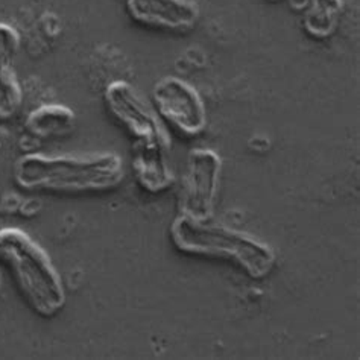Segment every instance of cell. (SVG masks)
Masks as SVG:
<instances>
[{"instance_id": "obj_2", "label": "cell", "mask_w": 360, "mask_h": 360, "mask_svg": "<svg viewBox=\"0 0 360 360\" xmlns=\"http://www.w3.org/2000/svg\"><path fill=\"white\" fill-rule=\"evenodd\" d=\"M0 262L11 272L15 286L37 315L53 318L65 306V288L51 255L17 226L0 229Z\"/></svg>"}, {"instance_id": "obj_3", "label": "cell", "mask_w": 360, "mask_h": 360, "mask_svg": "<svg viewBox=\"0 0 360 360\" xmlns=\"http://www.w3.org/2000/svg\"><path fill=\"white\" fill-rule=\"evenodd\" d=\"M169 234L179 252L230 260L252 280L268 277L277 262L271 245L224 225L193 222L178 214L170 225Z\"/></svg>"}, {"instance_id": "obj_6", "label": "cell", "mask_w": 360, "mask_h": 360, "mask_svg": "<svg viewBox=\"0 0 360 360\" xmlns=\"http://www.w3.org/2000/svg\"><path fill=\"white\" fill-rule=\"evenodd\" d=\"M154 108L160 119L184 137L202 134L208 125L207 107L193 85L176 77H165L153 87Z\"/></svg>"}, {"instance_id": "obj_8", "label": "cell", "mask_w": 360, "mask_h": 360, "mask_svg": "<svg viewBox=\"0 0 360 360\" xmlns=\"http://www.w3.org/2000/svg\"><path fill=\"white\" fill-rule=\"evenodd\" d=\"M20 51V35L15 27L0 23V122L17 116L23 103V90L14 63Z\"/></svg>"}, {"instance_id": "obj_7", "label": "cell", "mask_w": 360, "mask_h": 360, "mask_svg": "<svg viewBox=\"0 0 360 360\" xmlns=\"http://www.w3.org/2000/svg\"><path fill=\"white\" fill-rule=\"evenodd\" d=\"M128 15L150 30L186 34L200 22L201 9L193 0H127Z\"/></svg>"}, {"instance_id": "obj_1", "label": "cell", "mask_w": 360, "mask_h": 360, "mask_svg": "<svg viewBox=\"0 0 360 360\" xmlns=\"http://www.w3.org/2000/svg\"><path fill=\"white\" fill-rule=\"evenodd\" d=\"M15 184L30 192L101 193L112 191L125 178L123 160L116 153L40 154L18 157L13 167Z\"/></svg>"}, {"instance_id": "obj_10", "label": "cell", "mask_w": 360, "mask_h": 360, "mask_svg": "<svg viewBox=\"0 0 360 360\" xmlns=\"http://www.w3.org/2000/svg\"><path fill=\"white\" fill-rule=\"evenodd\" d=\"M77 125V115L61 103H44L26 116L25 128L39 139H60L72 134Z\"/></svg>"}, {"instance_id": "obj_13", "label": "cell", "mask_w": 360, "mask_h": 360, "mask_svg": "<svg viewBox=\"0 0 360 360\" xmlns=\"http://www.w3.org/2000/svg\"><path fill=\"white\" fill-rule=\"evenodd\" d=\"M268 2H280V0H268Z\"/></svg>"}, {"instance_id": "obj_12", "label": "cell", "mask_w": 360, "mask_h": 360, "mask_svg": "<svg viewBox=\"0 0 360 360\" xmlns=\"http://www.w3.org/2000/svg\"><path fill=\"white\" fill-rule=\"evenodd\" d=\"M2 146H4V141H2V137H0V160H2Z\"/></svg>"}, {"instance_id": "obj_4", "label": "cell", "mask_w": 360, "mask_h": 360, "mask_svg": "<svg viewBox=\"0 0 360 360\" xmlns=\"http://www.w3.org/2000/svg\"><path fill=\"white\" fill-rule=\"evenodd\" d=\"M222 158L213 149L196 148L187 155L179 193V214L193 222H210L219 196Z\"/></svg>"}, {"instance_id": "obj_11", "label": "cell", "mask_w": 360, "mask_h": 360, "mask_svg": "<svg viewBox=\"0 0 360 360\" xmlns=\"http://www.w3.org/2000/svg\"><path fill=\"white\" fill-rule=\"evenodd\" d=\"M342 0H310L302 15V27L307 35L316 40H326L333 35L342 17Z\"/></svg>"}, {"instance_id": "obj_5", "label": "cell", "mask_w": 360, "mask_h": 360, "mask_svg": "<svg viewBox=\"0 0 360 360\" xmlns=\"http://www.w3.org/2000/svg\"><path fill=\"white\" fill-rule=\"evenodd\" d=\"M103 101L111 117L134 141L158 143L170 149L172 140L163 120L129 82L122 79L110 82L103 91Z\"/></svg>"}, {"instance_id": "obj_9", "label": "cell", "mask_w": 360, "mask_h": 360, "mask_svg": "<svg viewBox=\"0 0 360 360\" xmlns=\"http://www.w3.org/2000/svg\"><path fill=\"white\" fill-rule=\"evenodd\" d=\"M167 150L163 145L146 141L132 145V172L143 191L157 195L174 186L175 175L166 157Z\"/></svg>"}]
</instances>
